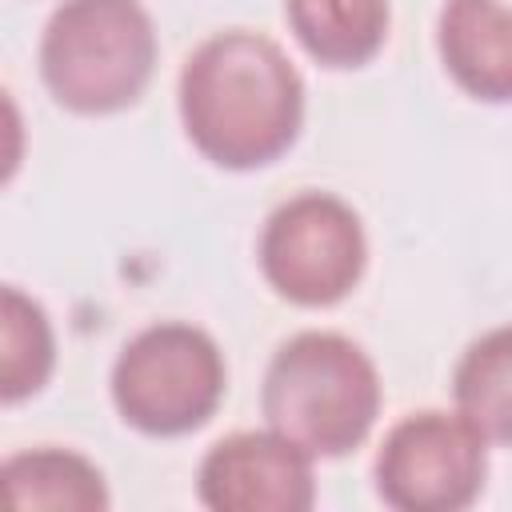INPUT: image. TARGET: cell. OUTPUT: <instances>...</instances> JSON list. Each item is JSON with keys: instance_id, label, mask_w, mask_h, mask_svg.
Listing matches in <instances>:
<instances>
[{"instance_id": "obj_1", "label": "cell", "mask_w": 512, "mask_h": 512, "mask_svg": "<svg viewBox=\"0 0 512 512\" xmlns=\"http://www.w3.org/2000/svg\"><path fill=\"white\" fill-rule=\"evenodd\" d=\"M180 120L200 156L220 168H260L292 148L304 120V80L288 52L248 28L196 44L180 68Z\"/></svg>"}, {"instance_id": "obj_2", "label": "cell", "mask_w": 512, "mask_h": 512, "mask_svg": "<svg viewBox=\"0 0 512 512\" xmlns=\"http://www.w3.org/2000/svg\"><path fill=\"white\" fill-rule=\"evenodd\" d=\"M260 408L272 432L316 456H344L376 424L380 376L372 356L340 332H296L284 340L260 388Z\"/></svg>"}, {"instance_id": "obj_3", "label": "cell", "mask_w": 512, "mask_h": 512, "mask_svg": "<svg viewBox=\"0 0 512 512\" xmlns=\"http://www.w3.org/2000/svg\"><path fill=\"white\" fill-rule=\"evenodd\" d=\"M156 68V28L140 0H64L40 36V76L56 104L104 116L140 100Z\"/></svg>"}, {"instance_id": "obj_4", "label": "cell", "mask_w": 512, "mask_h": 512, "mask_svg": "<svg viewBox=\"0 0 512 512\" xmlns=\"http://www.w3.org/2000/svg\"><path fill=\"white\" fill-rule=\"evenodd\" d=\"M224 376V356L204 328L164 320L120 348L112 364V400L136 432L184 436L216 412Z\"/></svg>"}, {"instance_id": "obj_5", "label": "cell", "mask_w": 512, "mask_h": 512, "mask_svg": "<svg viewBox=\"0 0 512 512\" xmlns=\"http://www.w3.org/2000/svg\"><path fill=\"white\" fill-rule=\"evenodd\" d=\"M368 240L352 204L332 192L284 200L260 232L264 280L292 304L324 308L344 300L364 276Z\"/></svg>"}, {"instance_id": "obj_6", "label": "cell", "mask_w": 512, "mask_h": 512, "mask_svg": "<svg viewBox=\"0 0 512 512\" xmlns=\"http://www.w3.org/2000/svg\"><path fill=\"white\" fill-rule=\"evenodd\" d=\"M488 472V440L464 412H412L376 452V492L400 512L468 508Z\"/></svg>"}, {"instance_id": "obj_7", "label": "cell", "mask_w": 512, "mask_h": 512, "mask_svg": "<svg viewBox=\"0 0 512 512\" xmlns=\"http://www.w3.org/2000/svg\"><path fill=\"white\" fill-rule=\"evenodd\" d=\"M196 492L212 512H308L316 500L312 456L272 428L232 432L200 460Z\"/></svg>"}, {"instance_id": "obj_8", "label": "cell", "mask_w": 512, "mask_h": 512, "mask_svg": "<svg viewBox=\"0 0 512 512\" xmlns=\"http://www.w3.org/2000/svg\"><path fill=\"white\" fill-rule=\"evenodd\" d=\"M436 48L468 96L512 100V0H444Z\"/></svg>"}, {"instance_id": "obj_9", "label": "cell", "mask_w": 512, "mask_h": 512, "mask_svg": "<svg viewBox=\"0 0 512 512\" xmlns=\"http://www.w3.org/2000/svg\"><path fill=\"white\" fill-rule=\"evenodd\" d=\"M300 48L328 68L368 64L388 36V0H284Z\"/></svg>"}, {"instance_id": "obj_10", "label": "cell", "mask_w": 512, "mask_h": 512, "mask_svg": "<svg viewBox=\"0 0 512 512\" xmlns=\"http://www.w3.org/2000/svg\"><path fill=\"white\" fill-rule=\"evenodd\" d=\"M4 488L12 508L100 512L108 508L104 472L68 448H32L4 460Z\"/></svg>"}, {"instance_id": "obj_11", "label": "cell", "mask_w": 512, "mask_h": 512, "mask_svg": "<svg viewBox=\"0 0 512 512\" xmlns=\"http://www.w3.org/2000/svg\"><path fill=\"white\" fill-rule=\"evenodd\" d=\"M456 412H464L484 440L512 444V324L476 336L452 372Z\"/></svg>"}, {"instance_id": "obj_12", "label": "cell", "mask_w": 512, "mask_h": 512, "mask_svg": "<svg viewBox=\"0 0 512 512\" xmlns=\"http://www.w3.org/2000/svg\"><path fill=\"white\" fill-rule=\"evenodd\" d=\"M56 360L52 324L44 308L24 296L16 284L0 292V396L16 404L44 388Z\"/></svg>"}]
</instances>
